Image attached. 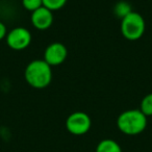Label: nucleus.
Returning <instances> with one entry per match:
<instances>
[{
    "label": "nucleus",
    "instance_id": "1",
    "mask_svg": "<svg viewBox=\"0 0 152 152\" xmlns=\"http://www.w3.org/2000/svg\"><path fill=\"white\" fill-rule=\"evenodd\" d=\"M24 77L30 87L45 89L52 81V67L44 59H34L26 66Z\"/></svg>",
    "mask_w": 152,
    "mask_h": 152
},
{
    "label": "nucleus",
    "instance_id": "2",
    "mask_svg": "<svg viewBox=\"0 0 152 152\" xmlns=\"http://www.w3.org/2000/svg\"><path fill=\"white\" fill-rule=\"evenodd\" d=\"M117 126L126 135L140 134L147 127V117L140 110H127L119 115Z\"/></svg>",
    "mask_w": 152,
    "mask_h": 152
},
{
    "label": "nucleus",
    "instance_id": "3",
    "mask_svg": "<svg viewBox=\"0 0 152 152\" xmlns=\"http://www.w3.org/2000/svg\"><path fill=\"white\" fill-rule=\"evenodd\" d=\"M146 29V23L143 16L137 12L130 14L121 19V34L126 40L137 41L143 37Z\"/></svg>",
    "mask_w": 152,
    "mask_h": 152
},
{
    "label": "nucleus",
    "instance_id": "4",
    "mask_svg": "<svg viewBox=\"0 0 152 152\" xmlns=\"http://www.w3.org/2000/svg\"><path fill=\"white\" fill-rule=\"evenodd\" d=\"M92 126L91 118L83 112H74L66 120V128L71 134L83 135L90 130Z\"/></svg>",
    "mask_w": 152,
    "mask_h": 152
},
{
    "label": "nucleus",
    "instance_id": "5",
    "mask_svg": "<svg viewBox=\"0 0 152 152\" xmlns=\"http://www.w3.org/2000/svg\"><path fill=\"white\" fill-rule=\"evenodd\" d=\"M31 32L25 27H15L10 30L7 34V46L16 51H21L26 49L31 43Z\"/></svg>",
    "mask_w": 152,
    "mask_h": 152
},
{
    "label": "nucleus",
    "instance_id": "6",
    "mask_svg": "<svg viewBox=\"0 0 152 152\" xmlns=\"http://www.w3.org/2000/svg\"><path fill=\"white\" fill-rule=\"evenodd\" d=\"M68 57V49L59 42L51 43L47 46L44 52V61L51 67L59 66Z\"/></svg>",
    "mask_w": 152,
    "mask_h": 152
},
{
    "label": "nucleus",
    "instance_id": "7",
    "mask_svg": "<svg viewBox=\"0 0 152 152\" xmlns=\"http://www.w3.org/2000/svg\"><path fill=\"white\" fill-rule=\"evenodd\" d=\"M32 26L38 30H46L53 24V12L42 7L32 12L30 16Z\"/></svg>",
    "mask_w": 152,
    "mask_h": 152
},
{
    "label": "nucleus",
    "instance_id": "8",
    "mask_svg": "<svg viewBox=\"0 0 152 152\" xmlns=\"http://www.w3.org/2000/svg\"><path fill=\"white\" fill-rule=\"evenodd\" d=\"M96 152H122V148L114 140L105 139L98 143Z\"/></svg>",
    "mask_w": 152,
    "mask_h": 152
},
{
    "label": "nucleus",
    "instance_id": "9",
    "mask_svg": "<svg viewBox=\"0 0 152 152\" xmlns=\"http://www.w3.org/2000/svg\"><path fill=\"white\" fill-rule=\"evenodd\" d=\"M132 12L131 10V5L129 4L127 1H119L115 4L114 7V14L116 17L123 19L124 17H126L128 14H130Z\"/></svg>",
    "mask_w": 152,
    "mask_h": 152
},
{
    "label": "nucleus",
    "instance_id": "10",
    "mask_svg": "<svg viewBox=\"0 0 152 152\" xmlns=\"http://www.w3.org/2000/svg\"><path fill=\"white\" fill-rule=\"evenodd\" d=\"M139 110H141L146 117L152 116V93L147 94V95L142 99Z\"/></svg>",
    "mask_w": 152,
    "mask_h": 152
},
{
    "label": "nucleus",
    "instance_id": "11",
    "mask_svg": "<svg viewBox=\"0 0 152 152\" xmlns=\"http://www.w3.org/2000/svg\"><path fill=\"white\" fill-rule=\"evenodd\" d=\"M42 1H43V7L50 10L51 12H54L63 9L66 5L68 0H42Z\"/></svg>",
    "mask_w": 152,
    "mask_h": 152
},
{
    "label": "nucleus",
    "instance_id": "12",
    "mask_svg": "<svg viewBox=\"0 0 152 152\" xmlns=\"http://www.w3.org/2000/svg\"><path fill=\"white\" fill-rule=\"evenodd\" d=\"M22 5L26 11L34 12L43 7L42 0H22Z\"/></svg>",
    "mask_w": 152,
    "mask_h": 152
},
{
    "label": "nucleus",
    "instance_id": "13",
    "mask_svg": "<svg viewBox=\"0 0 152 152\" xmlns=\"http://www.w3.org/2000/svg\"><path fill=\"white\" fill-rule=\"evenodd\" d=\"M7 32L9 31H7V26H5V24L0 21V41L7 38Z\"/></svg>",
    "mask_w": 152,
    "mask_h": 152
}]
</instances>
